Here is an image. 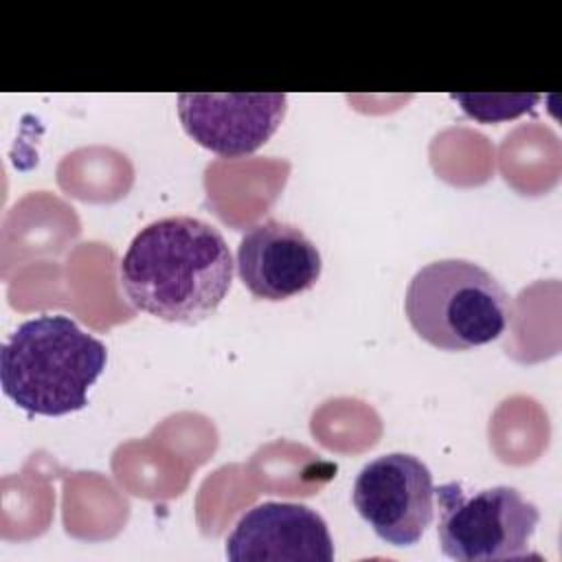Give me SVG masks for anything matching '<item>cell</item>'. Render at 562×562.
Returning <instances> with one entry per match:
<instances>
[{
  "mask_svg": "<svg viewBox=\"0 0 562 562\" xmlns=\"http://www.w3.org/2000/svg\"><path fill=\"white\" fill-rule=\"evenodd\" d=\"M176 103L184 132L198 145L224 158H239L259 149L279 130L288 97L281 92H184Z\"/></svg>",
  "mask_w": 562,
  "mask_h": 562,
  "instance_id": "6",
  "label": "cell"
},
{
  "mask_svg": "<svg viewBox=\"0 0 562 562\" xmlns=\"http://www.w3.org/2000/svg\"><path fill=\"white\" fill-rule=\"evenodd\" d=\"M441 553L459 562L520 560L540 522L538 507L516 487L496 485L465 496L459 483L435 487Z\"/></svg>",
  "mask_w": 562,
  "mask_h": 562,
  "instance_id": "4",
  "label": "cell"
},
{
  "mask_svg": "<svg viewBox=\"0 0 562 562\" xmlns=\"http://www.w3.org/2000/svg\"><path fill=\"white\" fill-rule=\"evenodd\" d=\"M404 312L415 334L441 351H465L496 340L509 321V296L479 263L439 259L415 272Z\"/></svg>",
  "mask_w": 562,
  "mask_h": 562,
  "instance_id": "3",
  "label": "cell"
},
{
  "mask_svg": "<svg viewBox=\"0 0 562 562\" xmlns=\"http://www.w3.org/2000/svg\"><path fill=\"white\" fill-rule=\"evenodd\" d=\"M321 270L318 248L292 224L263 220L239 239L237 274L257 299L285 301L307 292L316 285Z\"/></svg>",
  "mask_w": 562,
  "mask_h": 562,
  "instance_id": "7",
  "label": "cell"
},
{
  "mask_svg": "<svg viewBox=\"0 0 562 562\" xmlns=\"http://www.w3.org/2000/svg\"><path fill=\"white\" fill-rule=\"evenodd\" d=\"M351 501L380 540L411 547L422 540L435 514L432 474L413 454H382L358 472Z\"/></svg>",
  "mask_w": 562,
  "mask_h": 562,
  "instance_id": "5",
  "label": "cell"
},
{
  "mask_svg": "<svg viewBox=\"0 0 562 562\" xmlns=\"http://www.w3.org/2000/svg\"><path fill=\"white\" fill-rule=\"evenodd\" d=\"M452 99L465 114L483 123L514 119L538 103V94H452Z\"/></svg>",
  "mask_w": 562,
  "mask_h": 562,
  "instance_id": "9",
  "label": "cell"
},
{
  "mask_svg": "<svg viewBox=\"0 0 562 562\" xmlns=\"http://www.w3.org/2000/svg\"><path fill=\"white\" fill-rule=\"evenodd\" d=\"M105 362V345L70 316L42 314L18 325L4 340L0 384L20 408L59 417L88 404V391Z\"/></svg>",
  "mask_w": 562,
  "mask_h": 562,
  "instance_id": "2",
  "label": "cell"
},
{
  "mask_svg": "<svg viewBox=\"0 0 562 562\" xmlns=\"http://www.w3.org/2000/svg\"><path fill=\"white\" fill-rule=\"evenodd\" d=\"M224 235L191 215L162 217L140 228L119 263L127 301L160 321L195 325L215 314L233 283Z\"/></svg>",
  "mask_w": 562,
  "mask_h": 562,
  "instance_id": "1",
  "label": "cell"
},
{
  "mask_svg": "<svg viewBox=\"0 0 562 562\" xmlns=\"http://www.w3.org/2000/svg\"><path fill=\"white\" fill-rule=\"evenodd\" d=\"M226 555L233 562H331L334 540L316 509L268 501L241 514L226 538Z\"/></svg>",
  "mask_w": 562,
  "mask_h": 562,
  "instance_id": "8",
  "label": "cell"
}]
</instances>
